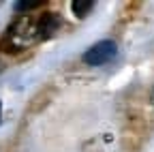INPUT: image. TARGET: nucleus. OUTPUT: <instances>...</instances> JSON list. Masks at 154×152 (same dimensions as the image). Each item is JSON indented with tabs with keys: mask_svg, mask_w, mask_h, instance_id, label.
<instances>
[{
	"mask_svg": "<svg viewBox=\"0 0 154 152\" xmlns=\"http://www.w3.org/2000/svg\"><path fill=\"white\" fill-rule=\"evenodd\" d=\"M38 41V32H36V22L32 17H19L17 22H13V26L7 30L5 34V43L11 51H22L26 47H30L32 43Z\"/></svg>",
	"mask_w": 154,
	"mask_h": 152,
	"instance_id": "obj_1",
	"label": "nucleus"
},
{
	"mask_svg": "<svg viewBox=\"0 0 154 152\" xmlns=\"http://www.w3.org/2000/svg\"><path fill=\"white\" fill-rule=\"evenodd\" d=\"M116 54H118V47H116L113 41H99L84 54L82 60L88 67H101V64H107L109 60H113Z\"/></svg>",
	"mask_w": 154,
	"mask_h": 152,
	"instance_id": "obj_2",
	"label": "nucleus"
},
{
	"mask_svg": "<svg viewBox=\"0 0 154 152\" xmlns=\"http://www.w3.org/2000/svg\"><path fill=\"white\" fill-rule=\"evenodd\" d=\"M60 30V17L56 13H45L41 20L36 22V32H38V39H51V36Z\"/></svg>",
	"mask_w": 154,
	"mask_h": 152,
	"instance_id": "obj_3",
	"label": "nucleus"
},
{
	"mask_svg": "<svg viewBox=\"0 0 154 152\" xmlns=\"http://www.w3.org/2000/svg\"><path fill=\"white\" fill-rule=\"evenodd\" d=\"M92 7H94L92 0H75V2L71 5V9H73V13H75L77 17H86V15L92 11Z\"/></svg>",
	"mask_w": 154,
	"mask_h": 152,
	"instance_id": "obj_4",
	"label": "nucleus"
},
{
	"mask_svg": "<svg viewBox=\"0 0 154 152\" xmlns=\"http://www.w3.org/2000/svg\"><path fill=\"white\" fill-rule=\"evenodd\" d=\"M41 7V2H17L15 9L17 11H30V9H38Z\"/></svg>",
	"mask_w": 154,
	"mask_h": 152,
	"instance_id": "obj_5",
	"label": "nucleus"
},
{
	"mask_svg": "<svg viewBox=\"0 0 154 152\" xmlns=\"http://www.w3.org/2000/svg\"><path fill=\"white\" fill-rule=\"evenodd\" d=\"M152 103H154V90H152Z\"/></svg>",
	"mask_w": 154,
	"mask_h": 152,
	"instance_id": "obj_6",
	"label": "nucleus"
},
{
	"mask_svg": "<svg viewBox=\"0 0 154 152\" xmlns=\"http://www.w3.org/2000/svg\"><path fill=\"white\" fill-rule=\"evenodd\" d=\"M0 113H2V103H0Z\"/></svg>",
	"mask_w": 154,
	"mask_h": 152,
	"instance_id": "obj_7",
	"label": "nucleus"
}]
</instances>
